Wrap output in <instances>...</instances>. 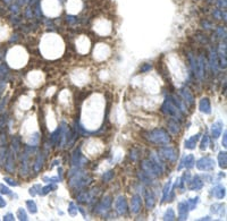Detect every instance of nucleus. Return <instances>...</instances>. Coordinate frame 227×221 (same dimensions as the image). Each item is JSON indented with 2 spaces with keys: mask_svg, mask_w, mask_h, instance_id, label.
<instances>
[{
  "mask_svg": "<svg viewBox=\"0 0 227 221\" xmlns=\"http://www.w3.org/2000/svg\"><path fill=\"white\" fill-rule=\"evenodd\" d=\"M162 109H164V111H165L166 113H168L169 116L180 118V109H178L177 102L174 103L171 101V99L166 100V102H165V104H164V107H162Z\"/></svg>",
  "mask_w": 227,
  "mask_h": 221,
  "instance_id": "2",
  "label": "nucleus"
},
{
  "mask_svg": "<svg viewBox=\"0 0 227 221\" xmlns=\"http://www.w3.org/2000/svg\"><path fill=\"white\" fill-rule=\"evenodd\" d=\"M116 210L118 211V213L121 214H124L125 212L127 211V205H126V201H125L124 197H119L117 201H116Z\"/></svg>",
  "mask_w": 227,
  "mask_h": 221,
  "instance_id": "4",
  "label": "nucleus"
},
{
  "mask_svg": "<svg viewBox=\"0 0 227 221\" xmlns=\"http://www.w3.org/2000/svg\"><path fill=\"white\" fill-rule=\"evenodd\" d=\"M208 143H209V137L207 136V135H205V138H203L202 143H201V149H202V150L207 149V147H208Z\"/></svg>",
  "mask_w": 227,
  "mask_h": 221,
  "instance_id": "24",
  "label": "nucleus"
},
{
  "mask_svg": "<svg viewBox=\"0 0 227 221\" xmlns=\"http://www.w3.org/2000/svg\"><path fill=\"white\" fill-rule=\"evenodd\" d=\"M141 209V197L139 195H135L132 199V211L134 213H137Z\"/></svg>",
  "mask_w": 227,
  "mask_h": 221,
  "instance_id": "8",
  "label": "nucleus"
},
{
  "mask_svg": "<svg viewBox=\"0 0 227 221\" xmlns=\"http://www.w3.org/2000/svg\"><path fill=\"white\" fill-rule=\"evenodd\" d=\"M202 186H203L202 180H201V179H200V178L198 177V176H196V177L193 178V180L191 181L190 190H200V188H202Z\"/></svg>",
  "mask_w": 227,
  "mask_h": 221,
  "instance_id": "10",
  "label": "nucleus"
},
{
  "mask_svg": "<svg viewBox=\"0 0 227 221\" xmlns=\"http://www.w3.org/2000/svg\"><path fill=\"white\" fill-rule=\"evenodd\" d=\"M170 185H171V183L169 181L167 185H166V187H165V192H164V197H162V201H165L166 199H167V193H169V190H170Z\"/></svg>",
  "mask_w": 227,
  "mask_h": 221,
  "instance_id": "23",
  "label": "nucleus"
},
{
  "mask_svg": "<svg viewBox=\"0 0 227 221\" xmlns=\"http://www.w3.org/2000/svg\"><path fill=\"white\" fill-rule=\"evenodd\" d=\"M26 205H27L28 210H30V212H31V213H35V212L37 211V205H35V203L33 202V201H27V202H26Z\"/></svg>",
  "mask_w": 227,
  "mask_h": 221,
  "instance_id": "18",
  "label": "nucleus"
},
{
  "mask_svg": "<svg viewBox=\"0 0 227 221\" xmlns=\"http://www.w3.org/2000/svg\"><path fill=\"white\" fill-rule=\"evenodd\" d=\"M5 180H6L7 183H8V184H9V185H14V186H17V185H18V184H17V183H16L15 180H12V179H10L9 177H5Z\"/></svg>",
  "mask_w": 227,
  "mask_h": 221,
  "instance_id": "25",
  "label": "nucleus"
},
{
  "mask_svg": "<svg viewBox=\"0 0 227 221\" xmlns=\"http://www.w3.org/2000/svg\"><path fill=\"white\" fill-rule=\"evenodd\" d=\"M198 202H199V197H195V199H190V201H187V206L190 208L189 210H193L194 208L196 206V204H198Z\"/></svg>",
  "mask_w": 227,
  "mask_h": 221,
  "instance_id": "17",
  "label": "nucleus"
},
{
  "mask_svg": "<svg viewBox=\"0 0 227 221\" xmlns=\"http://www.w3.org/2000/svg\"><path fill=\"white\" fill-rule=\"evenodd\" d=\"M187 210H189V206H187L186 202L180 203V205H178V217H180V220L187 219Z\"/></svg>",
  "mask_w": 227,
  "mask_h": 221,
  "instance_id": "5",
  "label": "nucleus"
},
{
  "mask_svg": "<svg viewBox=\"0 0 227 221\" xmlns=\"http://www.w3.org/2000/svg\"><path fill=\"white\" fill-rule=\"evenodd\" d=\"M3 220H14V215L12 213H8V214H6L3 217Z\"/></svg>",
  "mask_w": 227,
  "mask_h": 221,
  "instance_id": "26",
  "label": "nucleus"
},
{
  "mask_svg": "<svg viewBox=\"0 0 227 221\" xmlns=\"http://www.w3.org/2000/svg\"><path fill=\"white\" fill-rule=\"evenodd\" d=\"M199 137H200V134H196V135H194V136L191 137V138H189V140L185 142V147H186V149H190V150L194 149L196 142L199 140Z\"/></svg>",
  "mask_w": 227,
  "mask_h": 221,
  "instance_id": "9",
  "label": "nucleus"
},
{
  "mask_svg": "<svg viewBox=\"0 0 227 221\" xmlns=\"http://www.w3.org/2000/svg\"><path fill=\"white\" fill-rule=\"evenodd\" d=\"M149 140L157 144H166L169 142V137H168L167 133H165L162 129H155L150 134Z\"/></svg>",
  "mask_w": 227,
  "mask_h": 221,
  "instance_id": "1",
  "label": "nucleus"
},
{
  "mask_svg": "<svg viewBox=\"0 0 227 221\" xmlns=\"http://www.w3.org/2000/svg\"><path fill=\"white\" fill-rule=\"evenodd\" d=\"M218 160H219V166H220L221 168H226V152L219 153Z\"/></svg>",
  "mask_w": 227,
  "mask_h": 221,
  "instance_id": "15",
  "label": "nucleus"
},
{
  "mask_svg": "<svg viewBox=\"0 0 227 221\" xmlns=\"http://www.w3.org/2000/svg\"><path fill=\"white\" fill-rule=\"evenodd\" d=\"M200 110L205 113H210L211 112V106H210V102H209L208 99H202L200 101Z\"/></svg>",
  "mask_w": 227,
  "mask_h": 221,
  "instance_id": "7",
  "label": "nucleus"
},
{
  "mask_svg": "<svg viewBox=\"0 0 227 221\" xmlns=\"http://www.w3.org/2000/svg\"><path fill=\"white\" fill-rule=\"evenodd\" d=\"M17 218L19 220H27V215H26V213H25V211L23 209H19L17 211Z\"/></svg>",
  "mask_w": 227,
  "mask_h": 221,
  "instance_id": "20",
  "label": "nucleus"
},
{
  "mask_svg": "<svg viewBox=\"0 0 227 221\" xmlns=\"http://www.w3.org/2000/svg\"><path fill=\"white\" fill-rule=\"evenodd\" d=\"M112 177V172L111 171H109L108 174L106 175V176H103V179H105V181H107L108 179H110V178Z\"/></svg>",
  "mask_w": 227,
  "mask_h": 221,
  "instance_id": "27",
  "label": "nucleus"
},
{
  "mask_svg": "<svg viewBox=\"0 0 227 221\" xmlns=\"http://www.w3.org/2000/svg\"><path fill=\"white\" fill-rule=\"evenodd\" d=\"M0 193H1V194H6V195H9L10 190L8 188V187L5 186V185L0 184Z\"/></svg>",
  "mask_w": 227,
  "mask_h": 221,
  "instance_id": "21",
  "label": "nucleus"
},
{
  "mask_svg": "<svg viewBox=\"0 0 227 221\" xmlns=\"http://www.w3.org/2000/svg\"><path fill=\"white\" fill-rule=\"evenodd\" d=\"M193 163H194V158H193V156H187L186 158H184V160L182 161V165L178 167V169H182L183 166H185L186 168H192Z\"/></svg>",
  "mask_w": 227,
  "mask_h": 221,
  "instance_id": "11",
  "label": "nucleus"
},
{
  "mask_svg": "<svg viewBox=\"0 0 227 221\" xmlns=\"http://www.w3.org/2000/svg\"><path fill=\"white\" fill-rule=\"evenodd\" d=\"M52 190H56V185L51 184V185H49V186L44 187V188H42V192H40V194L41 195H46V194L51 192Z\"/></svg>",
  "mask_w": 227,
  "mask_h": 221,
  "instance_id": "19",
  "label": "nucleus"
},
{
  "mask_svg": "<svg viewBox=\"0 0 227 221\" xmlns=\"http://www.w3.org/2000/svg\"><path fill=\"white\" fill-rule=\"evenodd\" d=\"M214 192H212V194L215 195L217 199H223V197L225 196V190H224V187H221V186H216L215 188H214Z\"/></svg>",
  "mask_w": 227,
  "mask_h": 221,
  "instance_id": "13",
  "label": "nucleus"
},
{
  "mask_svg": "<svg viewBox=\"0 0 227 221\" xmlns=\"http://www.w3.org/2000/svg\"><path fill=\"white\" fill-rule=\"evenodd\" d=\"M221 132H223V127H221V124L220 123H217V124H215L214 126H212V135H214V137H219V135L221 134Z\"/></svg>",
  "mask_w": 227,
  "mask_h": 221,
  "instance_id": "14",
  "label": "nucleus"
},
{
  "mask_svg": "<svg viewBox=\"0 0 227 221\" xmlns=\"http://www.w3.org/2000/svg\"><path fill=\"white\" fill-rule=\"evenodd\" d=\"M224 147H227L226 145V135H224Z\"/></svg>",
  "mask_w": 227,
  "mask_h": 221,
  "instance_id": "29",
  "label": "nucleus"
},
{
  "mask_svg": "<svg viewBox=\"0 0 227 221\" xmlns=\"http://www.w3.org/2000/svg\"><path fill=\"white\" fill-rule=\"evenodd\" d=\"M196 167L202 171H209V170H212L215 168V162L210 158H202L196 162Z\"/></svg>",
  "mask_w": 227,
  "mask_h": 221,
  "instance_id": "3",
  "label": "nucleus"
},
{
  "mask_svg": "<svg viewBox=\"0 0 227 221\" xmlns=\"http://www.w3.org/2000/svg\"><path fill=\"white\" fill-rule=\"evenodd\" d=\"M68 212L72 215H75L76 213H77V209H76V206H75L74 203H71V204H69V210H68Z\"/></svg>",
  "mask_w": 227,
  "mask_h": 221,
  "instance_id": "22",
  "label": "nucleus"
},
{
  "mask_svg": "<svg viewBox=\"0 0 227 221\" xmlns=\"http://www.w3.org/2000/svg\"><path fill=\"white\" fill-rule=\"evenodd\" d=\"M165 220H174L175 219V212L173 209H168V211L166 212L165 217H164Z\"/></svg>",
  "mask_w": 227,
  "mask_h": 221,
  "instance_id": "16",
  "label": "nucleus"
},
{
  "mask_svg": "<svg viewBox=\"0 0 227 221\" xmlns=\"http://www.w3.org/2000/svg\"><path fill=\"white\" fill-rule=\"evenodd\" d=\"M160 152L162 153V156L167 158L168 160H175V156H176V151L174 149H171V147H165V149H161Z\"/></svg>",
  "mask_w": 227,
  "mask_h": 221,
  "instance_id": "6",
  "label": "nucleus"
},
{
  "mask_svg": "<svg viewBox=\"0 0 227 221\" xmlns=\"http://www.w3.org/2000/svg\"><path fill=\"white\" fill-rule=\"evenodd\" d=\"M146 208L148 209H151L155 205V196H153V194L151 192H146Z\"/></svg>",
  "mask_w": 227,
  "mask_h": 221,
  "instance_id": "12",
  "label": "nucleus"
},
{
  "mask_svg": "<svg viewBox=\"0 0 227 221\" xmlns=\"http://www.w3.org/2000/svg\"><path fill=\"white\" fill-rule=\"evenodd\" d=\"M5 206H6V202H5V199L0 195V208H5Z\"/></svg>",
  "mask_w": 227,
  "mask_h": 221,
  "instance_id": "28",
  "label": "nucleus"
}]
</instances>
